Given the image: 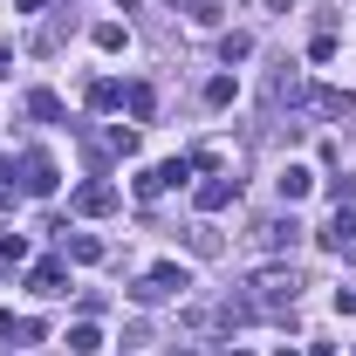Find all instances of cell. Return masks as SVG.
Returning a JSON list of instances; mask_svg holds the SVG:
<instances>
[{"label":"cell","mask_w":356,"mask_h":356,"mask_svg":"<svg viewBox=\"0 0 356 356\" xmlns=\"http://www.w3.org/2000/svg\"><path fill=\"white\" fill-rule=\"evenodd\" d=\"M247 288H254V295H247L254 315H288V309H295V295H302V274H295V267H261Z\"/></svg>","instance_id":"6da1fadb"},{"label":"cell","mask_w":356,"mask_h":356,"mask_svg":"<svg viewBox=\"0 0 356 356\" xmlns=\"http://www.w3.org/2000/svg\"><path fill=\"white\" fill-rule=\"evenodd\" d=\"M62 178H55V158L48 151H21V192H35V199H48Z\"/></svg>","instance_id":"7a4b0ae2"},{"label":"cell","mask_w":356,"mask_h":356,"mask_svg":"<svg viewBox=\"0 0 356 356\" xmlns=\"http://www.w3.org/2000/svg\"><path fill=\"white\" fill-rule=\"evenodd\" d=\"M117 206H124V192H117L110 178H89L83 192H76V213H83V220H103V213H117Z\"/></svg>","instance_id":"3957f363"},{"label":"cell","mask_w":356,"mask_h":356,"mask_svg":"<svg viewBox=\"0 0 356 356\" xmlns=\"http://www.w3.org/2000/svg\"><path fill=\"white\" fill-rule=\"evenodd\" d=\"M281 103H309V83H302L295 62H281V69L267 76V110H281Z\"/></svg>","instance_id":"277c9868"},{"label":"cell","mask_w":356,"mask_h":356,"mask_svg":"<svg viewBox=\"0 0 356 356\" xmlns=\"http://www.w3.org/2000/svg\"><path fill=\"white\" fill-rule=\"evenodd\" d=\"M309 110L343 124V117H356V96H350V89H309Z\"/></svg>","instance_id":"5b68a950"},{"label":"cell","mask_w":356,"mask_h":356,"mask_svg":"<svg viewBox=\"0 0 356 356\" xmlns=\"http://www.w3.org/2000/svg\"><path fill=\"white\" fill-rule=\"evenodd\" d=\"M315 240H322V247H336V254H343V247H356V213H350V206H336V213H329V226H322Z\"/></svg>","instance_id":"8992f818"},{"label":"cell","mask_w":356,"mask_h":356,"mask_svg":"<svg viewBox=\"0 0 356 356\" xmlns=\"http://www.w3.org/2000/svg\"><path fill=\"white\" fill-rule=\"evenodd\" d=\"M233 199H240V178H206L199 185V213H226Z\"/></svg>","instance_id":"52a82bcc"},{"label":"cell","mask_w":356,"mask_h":356,"mask_svg":"<svg viewBox=\"0 0 356 356\" xmlns=\"http://www.w3.org/2000/svg\"><path fill=\"white\" fill-rule=\"evenodd\" d=\"M62 281H69V261H35V274H28L35 295H62Z\"/></svg>","instance_id":"ba28073f"},{"label":"cell","mask_w":356,"mask_h":356,"mask_svg":"<svg viewBox=\"0 0 356 356\" xmlns=\"http://www.w3.org/2000/svg\"><path fill=\"white\" fill-rule=\"evenodd\" d=\"M274 185H281V199H288V206H295V199H309V185H315V172H309V165H281V178H274Z\"/></svg>","instance_id":"9c48e42d"},{"label":"cell","mask_w":356,"mask_h":356,"mask_svg":"<svg viewBox=\"0 0 356 356\" xmlns=\"http://www.w3.org/2000/svg\"><path fill=\"white\" fill-rule=\"evenodd\" d=\"M254 233H261L267 254H281V247H295V240H302V226H295V220H267V226H254Z\"/></svg>","instance_id":"30bf717a"},{"label":"cell","mask_w":356,"mask_h":356,"mask_svg":"<svg viewBox=\"0 0 356 356\" xmlns=\"http://www.w3.org/2000/svg\"><path fill=\"white\" fill-rule=\"evenodd\" d=\"M151 281H158V295H165V302H172V295H185V288H192V274H185V267H151Z\"/></svg>","instance_id":"8fae6325"},{"label":"cell","mask_w":356,"mask_h":356,"mask_svg":"<svg viewBox=\"0 0 356 356\" xmlns=\"http://www.w3.org/2000/svg\"><path fill=\"white\" fill-rule=\"evenodd\" d=\"M89 42L103 48V55H117V48L131 42V35H124V21H96V28H89Z\"/></svg>","instance_id":"7c38bea8"},{"label":"cell","mask_w":356,"mask_h":356,"mask_svg":"<svg viewBox=\"0 0 356 356\" xmlns=\"http://www.w3.org/2000/svg\"><path fill=\"white\" fill-rule=\"evenodd\" d=\"M28 117H42V124H62V96H55V89H35V96H28Z\"/></svg>","instance_id":"4fadbf2b"},{"label":"cell","mask_w":356,"mask_h":356,"mask_svg":"<svg viewBox=\"0 0 356 356\" xmlns=\"http://www.w3.org/2000/svg\"><path fill=\"white\" fill-rule=\"evenodd\" d=\"M69 350H76V356H96V350H103V329H96V322H76V329H69Z\"/></svg>","instance_id":"5bb4252c"},{"label":"cell","mask_w":356,"mask_h":356,"mask_svg":"<svg viewBox=\"0 0 356 356\" xmlns=\"http://www.w3.org/2000/svg\"><path fill=\"white\" fill-rule=\"evenodd\" d=\"M185 240H192V254H199V261H213V254H220V247H226V240H220V233H213V226H192Z\"/></svg>","instance_id":"9a60e30c"},{"label":"cell","mask_w":356,"mask_h":356,"mask_svg":"<svg viewBox=\"0 0 356 356\" xmlns=\"http://www.w3.org/2000/svg\"><path fill=\"white\" fill-rule=\"evenodd\" d=\"M69 261H103V240L96 233H69Z\"/></svg>","instance_id":"2e32d148"},{"label":"cell","mask_w":356,"mask_h":356,"mask_svg":"<svg viewBox=\"0 0 356 356\" xmlns=\"http://www.w3.org/2000/svg\"><path fill=\"white\" fill-rule=\"evenodd\" d=\"M124 103V83H89V110H117Z\"/></svg>","instance_id":"e0dca14e"},{"label":"cell","mask_w":356,"mask_h":356,"mask_svg":"<svg viewBox=\"0 0 356 356\" xmlns=\"http://www.w3.org/2000/svg\"><path fill=\"white\" fill-rule=\"evenodd\" d=\"M124 103H131V117H151V110H158V96H151V83H131V89H124Z\"/></svg>","instance_id":"ac0fdd59"},{"label":"cell","mask_w":356,"mask_h":356,"mask_svg":"<svg viewBox=\"0 0 356 356\" xmlns=\"http://www.w3.org/2000/svg\"><path fill=\"white\" fill-rule=\"evenodd\" d=\"M220 55H226V69H233V62H247V55H254V42H247V35H226Z\"/></svg>","instance_id":"d6986e66"},{"label":"cell","mask_w":356,"mask_h":356,"mask_svg":"<svg viewBox=\"0 0 356 356\" xmlns=\"http://www.w3.org/2000/svg\"><path fill=\"white\" fill-rule=\"evenodd\" d=\"M206 103L226 110V103H233V76H213V83H206Z\"/></svg>","instance_id":"ffe728a7"},{"label":"cell","mask_w":356,"mask_h":356,"mask_svg":"<svg viewBox=\"0 0 356 356\" xmlns=\"http://www.w3.org/2000/svg\"><path fill=\"white\" fill-rule=\"evenodd\" d=\"M329 199H336V206H356V178H350V172L329 178Z\"/></svg>","instance_id":"44dd1931"},{"label":"cell","mask_w":356,"mask_h":356,"mask_svg":"<svg viewBox=\"0 0 356 356\" xmlns=\"http://www.w3.org/2000/svg\"><path fill=\"white\" fill-rule=\"evenodd\" d=\"M103 144H110V151H117V158H131V151H137V131H124V124H117V131L103 137Z\"/></svg>","instance_id":"7402d4cb"},{"label":"cell","mask_w":356,"mask_h":356,"mask_svg":"<svg viewBox=\"0 0 356 356\" xmlns=\"http://www.w3.org/2000/svg\"><path fill=\"white\" fill-rule=\"evenodd\" d=\"M158 178H165V185H185V178H192V158H172V165H158Z\"/></svg>","instance_id":"603a6c76"},{"label":"cell","mask_w":356,"mask_h":356,"mask_svg":"<svg viewBox=\"0 0 356 356\" xmlns=\"http://www.w3.org/2000/svg\"><path fill=\"white\" fill-rule=\"evenodd\" d=\"M185 14H192V21H199V28H213V21H220V0H192V7H185Z\"/></svg>","instance_id":"cb8c5ba5"},{"label":"cell","mask_w":356,"mask_h":356,"mask_svg":"<svg viewBox=\"0 0 356 356\" xmlns=\"http://www.w3.org/2000/svg\"><path fill=\"white\" fill-rule=\"evenodd\" d=\"M336 309H343V315H356V288H336Z\"/></svg>","instance_id":"d4e9b609"},{"label":"cell","mask_w":356,"mask_h":356,"mask_svg":"<svg viewBox=\"0 0 356 356\" xmlns=\"http://www.w3.org/2000/svg\"><path fill=\"white\" fill-rule=\"evenodd\" d=\"M14 329H21V322H14V315L0 309V343H7V336H14Z\"/></svg>","instance_id":"484cf974"},{"label":"cell","mask_w":356,"mask_h":356,"mask_svg":"<svg viewBox=\"0 0 356 356\" xmlns=\"http://www.w3.org/2000/svg\"><path fill=\"white\" fill-rule=\"evenodd\" d=\"M267 14H295V0H267Z\"/></svg>","instance_id":"4316f807"},{"label":"cell","mask_w":356,"mask_h":356,"mask_svg":"<svg viewBox=\"0 0 356 356\" xmlns=\"http://www.w3.org/2000/svg\"><path fill=\"white\" fill-rule=\"evenodd\" d=\"M0 76H7V48H0Z\"/></svg>","instance_id":"83f0119b"},{"label":"cell","mask_w":356,"mask_h":356,"mask_svg":"<svg viewBox=\"0 0 356 356\" xmlns=\"http://www.w3.org/2000/svg\"><path fill=\"white\" fill-rule=\"evenodd\" d=\"M274 356H295V350H274Z\"/></svg>","instance_id":"f1b7e54d"}]
</instances>
